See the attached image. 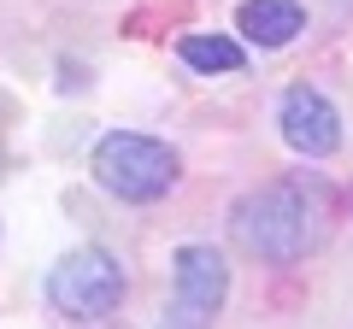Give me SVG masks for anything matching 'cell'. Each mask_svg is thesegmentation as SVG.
Segmentation results:
<instances>
[{
    "label": "cell",
    "instance_id": "3",
    "mask_svg": "<svg viewBox=\"0 0 353 329\" xmlns=\"http://www.w3.org/2000/svg\"><path fill=\"white\" fill-rule=\"evenodd\" d=\"M48 300H53V312L77 317V323H94V317L118 312L124 270H118V259L106 247H77L48 270Z\"/></svg>",
    "mask_w": 353,
    "mask_h": 329
},
{
    "label": "cell",
    "instance_id": "6",
    "mask_svg": "<svg viewBox=\"0 0 353 329\" xmlns=\"http://www.w3.org/2000/svg\"><path fill=\"white\" fill-rule=\"evenodd\" d=\"M236 30L253 41V47H289L306 30L301 0H241L236 6Z\"/></svg>",
    "mask_w": 353,
    "mask_h": 329
},
{
    "label": "cell",
    "instance_id": "5",
    "mask_svg": "<svg viewBox=\"0 0 353 329\" xmlns=\"http://www.w3.org/2000/svg\"><path fill=\"white\" fill-rule=\"evenodd\" d=\"M171 300L218 317V306L230 300V265H224V253L206 247V241L176 247V259H171Z\"/></svg>",
    "mask_w": 353,
    "mask_h": 329
},
{
    "label": "cell",
    "instance_id": "4",
    "mask_svg": "<svg viewBox=\"0 0 353 329\" xmlns=\"http://www.w3.org/2000/svg\"><path fill=\"white\" fill-rule=\"evenodd\" d=\"M277 124H283V141H289L301 159H330L341 147V112L312 89V83H294L277 106Z\"/></svg>",
    "mask_w": 353,
    "mask_h": 329
},
{
    "label": "cell",
    "instance_id": "1",
    "mask_svg": "<svg viewBox=\"0 0 353 329\" xmlns=\"http://www.w3.org/2000/svg\"><path fill=\"white\" fill-rule=\"evenodd\" d=\"M236 241L265 265H294L318 235V194L306 182H265L236 200Z\"/></svg>",
    "mask_w": 353,
    "mask_h": 329
},
{
    "label": "cell",
    "instance_id": "2",
    "mask_svg": "<svg viewBox=\"0 0 353 329\" xmlns=\"http://www.w3.org/2000/svg\"><path fill=\"white\" fill-rule=\"evenodd\" d=\"M176 153L165 147V141L153 136H136V129H112V136L94 141V182H101L106 194H118V200H165V194L176 189Z\"/></svg>",
    "mask_w": 353,
    "mask_h": 329
},
{
    "label": "cell",
    "instance_id": "7",
    "mask_svg": "<svg viewBox=\"0 0 353 329\" xmlns=\"http://www.w3.org/2000/svg\"><path fill=\"white\" fill-rule=\"evenodd\" d=\"M176 53H183V65H194V71H241V41L230 36H183L176 41Z\"/></svg>",
    "mask_w": 353,
    "mask_h": 329
}]
</instances>
